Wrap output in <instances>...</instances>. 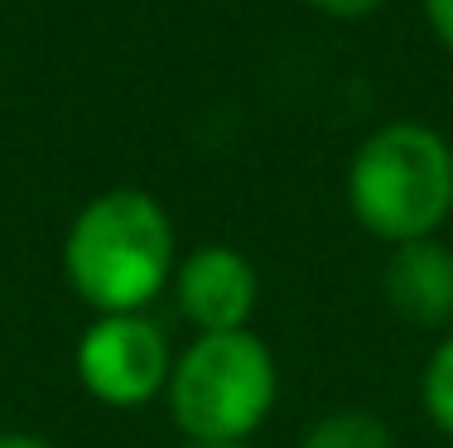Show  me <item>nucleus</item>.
Returning <instances> with one entry per match:
<instances>
[{
    "label": "nucleus",
    "mask_w": 453,
    "mask_h": 448,
    "mask_svg": "<svg viewBox=\"0 0 453 448\" xmlns=\"http://www.w3.org/2000/svg\"><path fill=\"white\" fill-rule=\"evenodd\" d=\"M179 247L165 202L140 188H111L82 202L63 237V275L96 314H145L174 280Z\"/></svg>",
    "instance_id": "nucleus-1"
},
{
    "label": "nucleus",
    "mask_w": 453,
    "mask_h": 448,
    "mask_svg": "<svg viewBox=\"0 0 453 448\" xmlns=\"http://www.w3.org/2000/svg\"><path fill=\"white\" fill-rule=\"evenodd\" d=\"M348 208L386 247L425 241L453 217V145L425 121H391L348 164Z\"/></svg>",
    "instance_id": "nucleus-2"
},
{
    "label": "nucleus",
    "mask_w": 453,
    "mask_h": 448,
    "mask_svg": "<svg viewBox=\"0 0 453 448\" xmlns=\"http://www.w3.org/2000/svg\"><path fill=\"white\" fill-rule=\"evenodd\" d=\"M280 396L275 352L251 333H198L169 371V420L188 444H251Z\"/></svg>",
    "instance_id": "nucleus-3"
},
{
    "label": "nucleus",
    "mask_w": 453,
    "mask_h": 448,
    "mask_svg": "<svg viewBox=\"0 0 453 448\" xmlns=\"http://www.w3.org/2000/svg\"><path fill=\"white\" fill-rule=\"evenodd\" d=\"M82 391L111 410H140L165 396L174 352L145 314H96L73 352Z\"/></svg>",
    "instance_id": "nucleus-4"
},
{
    "label": "nucleus",
    "mask_w": 453,
    "mask_h": 448,
    "mask_svg": "<svg viewBox=\"0 0 453 448\" xmlns=\"http://www.w3.org/2000/svg\"><path fill=\"white\" fill-rule=\"evenodd\" d=\"M174 294L183 318L198 333H236V328H251L261 275L246 251L226 247V241H208L174 265Z\"/></svg>",
    "instance_id": "nucleus-5"
},
{
    "label": "nucleus",
    "mask_w": 453,
    "mask_h": 448,
    "mask_svg": "<svg viewBox=\"0 0 453 448\" xmlns=\"http://www.w3.org/2000/svg\"><path fill=\"white\" fill-rule=\"evenodd\" d=\"M381 294L415 328L453 323V251L439 237L391 247L381 265Z\"/></svg>",
    "instance_id": "nucleus-6"
},
{
    "label": "nucleus",
    "mask_w": 453,
    "mask_h": 448,
    "mask_svg": "<svg viewBox=\"0 0 453 448\" xmlns=\"http://www.w3.org/2000/svg\"><path fill=\"white\" fill-rule=\"evenodd\" d=\"M295 448H395V434L381 414L372 410H328L299 434Z\"/></svg>",
    "instance_id": "nucleus-7"
},
{
    "label": "nucleus",
    "mask_w": 453,
    "mask_h": 448,
    "mask_svg": "<svg viewBox=\"0 0 453 448\" xmlns=\"http://www.w3.org/2000/svg\"><path fill=\"white\" fill-rule=\"evenodd\" d=\"M419 400H425L429 424L453 439V333H444L439 347L429 352L425 376H419Z\"/></svg>",
    "instance_id": "nucleus-8"
},
{
    "label": "nucleus",
    "mask_w": 453,
    "mask_h": 448,
    "mask_svg": "<svg viewBox=\"0 0 453 448\" xmlns=\"http://www.w3.org/2000/svg\"><path fill=\"white\" fill-rule=\"evenodd\" d=\"M304 5H314L319 15H328V19H342V25H352V19H372L376 10L386 5V0H304Z\"/></svg>",
    "instance_id": "nucleus-9"
},
{
    "label": "nucleus",
    "mask_w": 453,
    "mask_h": 448,
    "mask_svg": "<svg viewBox=\"0 0 453 448\" xmlns=\"http://www.w3.org/2000/svg\"><path fill=\"white\" fill-rule=\"evenodd\" d=\"M425 15H429L434 39L453 53V0H425Z\"/></svg>",
    "instance_id": "nucleus-10"
},
{
    "label": "nucleus",
    "mask_w": 453,
    "mask_h": 448,
    "mask_svg": "<svg viewBox=\"0 0 453 448\" xmlns=\"http://www.w3.org/2000/svg\"><path fill=\"white\" fill-rule=\"evenodd\" d=\"M0 448H58V444H49L44 434H29V429H5L0 434Z\"/></svg>",
    "instance_id": "nucleus-11"
},
{
    "label": "nucleus",
    "mask_w": 453,
    "mask_h": 448,
    "mask_svg": "<svg viewBox=\"0 0 453 448\" xmlns=\"http://www.w3.org/2000/svg\"><path fill=\"white\" fill-rule=\"evenodd\" d=\"M183 448H256V444H183Z\"/></svg>",
    "instance_id": "nucleus-12"
}]
</instances>
